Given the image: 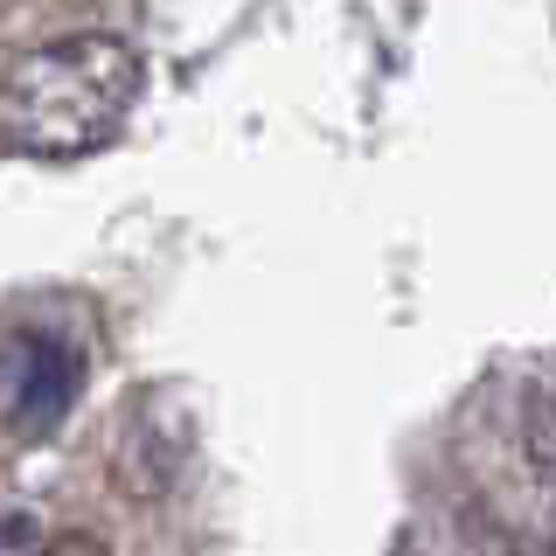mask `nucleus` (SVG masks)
Instances as JSON below:
<instances>
[{"label":"nucleus","instance_id":"nucleus-1","mask_svg":"<svg viewBox=\"0 0 556 556\" xmlns=\"http://www.w3.org/2000/svg\"><path fill=\"white\" fill-rule=\"evenodd\" d=\"M139 104V49L126 35H56L0 70V147L28 161H84L118 139Z\"/></svg>","mask_w":556,"mask_h":556},{"label":"nucleus","instance_id":"nucleus-2","mask_svg":"<svg viewBox=\"0 0 556 556\" xmlns=\"http://www.w3.org/2000/svg\"><path fill=\"white\" fill-rule=\"evenodd\" d=\"M49 369H56V355L35 334H0V445H14L56 404H70V396H56Z\"/></svg>","mask_w":556,"mask_h":556},{"label":"nucleus","instance_id":"nucleus-3","mask_svg":"<svg viewBox=\"0 0 556 556\" xmlns=\"http://www.w3.org/2000/svg\"><path fill=\"white\" fill-rule=\"evenodd\" d=\"M139 459H153V494H167L174 480H181V466H188V431H174V417L161 404H139L126 425L112 431V473L126 480Z\"/></svg>","mask_w":556,"mask_h":556},{"label":"nucleus","instance_id":"nucleus-4","mask_svg":"<svg viewBox=\"0 0 556 556\" xmlns=\"http://www.w3.org/2000/svg\"><path fill=\"white\" fill-rule=\"evenodd\" d=\"M0 8H8V0H0Z\"/></svg>","mask_w":556,"mask_h":556}]
</instances>
